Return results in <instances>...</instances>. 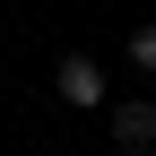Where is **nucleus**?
I'll return each mask as SVG.
<instances>
[{
	"mask_svg": "<svg viewBox=\"0 0 156 156\" xmlns=\"http://www.w3.org/2000/svg\"><path fill=\"white\" fill-rule=\"evenodd\" d=\"M130 61H139V69H156V26H139V35H130Z\"/></svg>",
	"mask_w": 156,
	"mask_h": 156,
	"instance_id": "nucleus-3",
	"label": "nucleus"
},
{
	"mask_svg": "<svg viewBox=\"0 0 156 156\" xmlns=\"http://www.w3.org/2000/svg\"><path fill=\"white\" fill-rule=\"evenodd\" d=\"M113 147L122 156H156V104H122L113 113Z\"/></svg>",
	"mask_w": 156,
	"mask_h": 156,
	"instance_id": "nucleus-1",
	"label": "nucleus"
},
{
	"mask_svg": "<svg viewBox=\"0 0 156 156\" xmlns=\"http://www.w3.org/2000/svg\"><path fill=\"white\" fill-rule=\"evenodd\" d=\"M61 95H69V104H104V69L69 52V61H61Z\"/></svg>",
	"mask_w": 156,
	"mask_h": 156,
	"instance_id": "nucleus-2",
	"label": "nucleus"
}]
</instances>
